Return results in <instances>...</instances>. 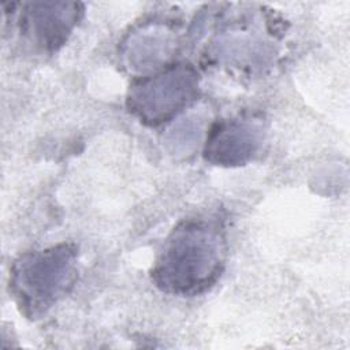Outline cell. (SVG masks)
I'll return each mask as SVG.
<instances>
[{"instance_id":"277c9868","label":"cell","mask_w":350,"mask_h":350,"mask_svg":"<svg viewBox=\"0 0 350 350\" xmlns=\"http://www.w3.org/2000/svg\"><path fill=\"white\" fill-rule=\"evenodd\" d=\"M81 15L78 3H26L18 15L19 30L34 48L52 52L67 40Z\"/></svg>"},{"instance_id":"7a4b0ae2","label":"cell","mask_w":350,"mask_h":350,"mask_svg":"<svg viewBox=\"0 0 350 350\" xmlns=\"http://www.w3.org/2000/svg\"><path fill=\"white\" fill-rule=\"evenodd\" d=\"M77 278V252L57 245L15 260L10 287L27 316H40L66 295Z\"/></svg>"},{"instance_id":"6da1fadb","label":"cell","mask_w":350,"mask_h":350,"mask_svg":"<svg viewBox=\"0 0 350 350\" xmlns=\"http://www.w3.org/2000/svg\"><path fill=\"white\" fill-rule=\"evenodd\" d=\"M226 250L224 230L217 219L186 220L164 243L153 268V280L171 294H200L220 275Z\"/></svg>"},{"instance_id":"5b68a950","label":"cell","mask_w":350,"mask_h":350,"mask_svg":"<svg viewBox=\"0 0 350 350\" xmlns=\"http://www.w3.org/2000/svg\"><path fill=\"white\" fill-rule=\"evenodd\" d=\"M262 139L260 127L245 119L216 123L206 138L205 157L220 165H239L257 152Z\"/></svg>"},{"instance_id":"3957f363","label":"cell","mask_w":350,"mask_h":350,"mask_svg":"<svg viewBox=\"0 0 350 350\" xmlns=\"http://www.w3.org/2000/svg\"><path fill=\"white\" fill-rule=\"evenodd\" d=\"M197 90V71L189 64H172L161 72L137 81L130 88L127 105L141 122L157 126L193 103Z\"/></svg>"}]
</instances>
